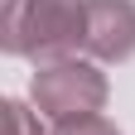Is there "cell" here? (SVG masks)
<instances>
[{
    "label": "cell",
    "instance_id": "cell-1",
    "mask_svg": "<svg viewBox=\"0 0 135 135\" xmlns=\"http://www.w3.org/2000/svg\"><path fill=\"white\" fill-rule=\"evenodd\" d=\"M10 48L15 53H34V58H53L68 53L82 29H87V5L82 0H10Z\"/></svg>",
    "mask_w": 135,
    "mask_h": 135
},
{
    "label": "cell",
    "instance_id": "cell-2",
    "mask_svg": "<svg viewBox=\"0 0 135 135\" xmlns=\"http://www.w3.org/2000/svg\"><path fill=\"white\" fill-rule=\"evenodd\" d=\"M34 97H39L44 111L63 116V121H77V116H92L101 106V97H106V87H101V77L92 73V68H48V73H39V82H34Z\"/></svg>",
    "mask_w": 135,
    "mask_h": 135
},
{
    "label": "cell",
    "instance_id": "cell-3",
    "mask_svg": "<svg viewBox=\"0 0 135 135\" xmlns=\"http://www.w3.org/2000/svg\"><path fill=\"white\" fill-rule=\"evenodd\" d=\"M87 44L101 58H126L135 48V5L130 0H87Z\"/></svg>",
    "mask_w": 135,
    "mask_h": 135
},
{
    "label": "cell",
    "instance_id": "cell-4",
    "mask_svg": "<svg viewBox=\"0 0 135 135\" xmlns=\"http://www.w3.org/2000/svg\"><path fill=\"white\" fill-rule=\"evenodd\" d=\"M58 135H116L101 116H77V121H63V130Z\"/></svg>",
    "mask_w": 135,
    "mask_h": 135
},
{
    "label": "cell",
    "instance_id": "cell-5",
    "mask_svg": "<svg viewBox=\"0 0 135 135\" xmlns=\"http://www.w3.org/2000/svg\"><path fill=\"white\" fill-rule=\"evenodd\" d=\"M5 111H10V135H29V130H24L29 121H24V106H20V101H10Z\"/></svg>",
    "mask_w": 135,
    "mask_h": 135
}]
</instances>
